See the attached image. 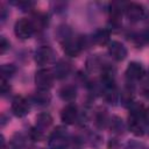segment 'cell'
<instances>
[{
  "instance_id": "obj_1",
  "label": "cell",
  "mask_w": 149,
  "mask_h": 149,
  "mask_svg": "<svg viewBox=\"0 0 149 149\" xmlns=\"http://www.w3.org/2000/svg\"><path fill=\"white\" fill-rule=\"evenodd\" d=\"M68 143H69V139H68L66 129L62 127L56 128L49 139L50 149H66Z\"/></svg>"
},
{
  "instance_id": "obj_2",
  "label": "cell",
  "mask_w": 149,
  "mask_h": 149,
  "mask_svg": "<svg viewBox=\"0 0 149 149\" xmlns=\"http://www.w3.org/2000/svg\"><path fill=\"white\" fill-rule=\"evenodd\" d=\"M14 31H15V35L19 37V38H29L34 31H35V27H34V23L31 20L29 19H20L19 21H16L15 26H14Z\"/></svg>"
},
{
  "instance_id": "obj_3",
  "label": "cell",
  "mask_w": 149,
  "mask_h": 149,
  "mask_svg": "<svg viewBox=\"0 0 149 149\" xmlns=\"http://www.w3.org/2000/svg\"><path fill=\"white\" fill-rule=\"evenodd\" d=\"M54 73L50 70H38L36 72L35 76V83L36 86L41 90V91H48L51 86H52V81H54Z\"/></svg>"
},
{
  "instance_id": "obj_4",
  "label": "cell",
  "mask_w": 149,
  "mask_h": 149,
  "mask_svg": "<svg viewBox=\"0 0 149 149\" xmlns=\"http://www.w3.org/2000/svg\"><path fill=\"white\" fill-rule=\"evenodd\" d=\"M84 48V41L81 37L68 36L64 42V51L69 56H77Z\"/></svg>"
},
{
  "instance_id": "obj_5",
  "label": "cell",
  "mask_w": 149,
  "mask_h": 149,
  "mask_svg": "<svg viewBox=\"0 0 149 149\" xmlns=\"http://www.w3.org/2000/svg\"><path fill=\"white\" fill-rule=\"evenodd\" d=\"M29 108H30L29 102L23 97H16L12 101V112L14 115H16L19 118L27 115L29 112Z\"/></svg>"
},
{
  "instance_id": "obj_6",
  "label": "cell",
  "mask_w": 149,
  "mask_h": 149,
  "mask_svg": "<svg viewBox=\"0 0 149 149\" xmlns=\"http://www.w3.org/2000/svg\"><path fill=\"white\" fill-rule=\"evenodd\" d=\"M125 12H126L127 17L130 21H133V22L139 21V20H141L144 16V9H143V7L140 3H136V2L128 3L125 7Z\"/></svg>"
},
{
  "instance_id": "obj_7",
  "label": "cell",
  "mask_w": 149,
  "mask_h": 149,
  "mask_svg": "<svg viewBox=\"0 0 149 149\" xmlns=\"http://www.w3.org/2000/svg\"><path fill=\"white\" fill-rule=\"evenodd\" d=\"M108 54L115 61H122L127 56V49L122 43L118 41H112L108 44Z\"/></svg>"
},
{
  "instance_id": "obj_8",
  "label": "cell",
  "mask_w": 149,
  "mask_h": 149,
  "mask_svg": "<svg viewBox=\"0 0 149 149\" xmlns=\"http://www.w3.org/2000/svg\"><path fill=\"white\" fill-rule=\"evenodd\" d=\"M143 73H144V70H143L142 65L136 62H132L126 70V77L129 81L139 80L143 76Z\"/></svg>"
},
{
  "instance_id": "obj_9",
  "label": "cell",
  "mask_w": 149,
  "mask_h": 149,
  "mask_svg": "<svg viewBox=\"0 0 149 149\" xmlns=\"http://www.w3.org/2000/svg\"><path fill=\"white\" fill-rule=\"evenodd\" d=\"M77 115H78V112H77L76 105H73V104H68V105L62 109L61 119H62L63 122H65V123H68V125H71V123H73V122L77 120Z\"/></svg>"
},
{
  "instance_id": "obj_10",
  "label": "cell",
  "mask_w": 149,
  "mask_h": 149,
  "mask_svg": "<svg viewBox=\"0 0 149 149\" xmlns=\"http://www.w3.org/2000/svg\"><path fill=\"white\" fill-rule=\"evenodd\" d=\"M54 52L49 47H41L35 52V61L40 65H44L52 59Z\"/></svg>"
},
{
  "instance_id": "obj_11",
  "label": "cell",
  "mask_w": 149,
  "mask_h": 149,
  "mask_svg": "<svg viewBox=\"0 0 149 149\" xmlns=\"http://www.w3.org/2000/svg\"><path fill=\"white\" fill-rule=\"evenodd\" d=\"M51 123H52V118L48 113H41L36 118V128L38 130H41V132L43 129L48 128Z\"/></svg>"
},
{
  "instance_id": "obj_12",
  "label": "cell",
  "mask_w": 149,
  "mask_h": 149,
  "mask_svg": "<svg viewBox=\"0 0 149 149\" xmlns=\"http://www.w3.org/2000/svg\"><path fill=\"white\" fill-rule=\"evenodd\" d=\"M59 95L65 101H72L76 98V87L72 85L63 86L59 91Z\"/></svg>"
},
{
  "instance_id": "obj_13",
  "label": "cell",
  "mask_w": 149,
  "mask_h": 149,
  "mask_svg": "<svg viewBox=\"0 0 149 149\" xmlns=\"http://www.w3.org/2000/svg\"><path fill=\"white\" fill-rule=\"evenodd\" d=\"M70 72V65L66 62L61 61L59 63H57V65L55 66V76L57 78H64L68 76V73Z\"/></svg>"
},
{
  "instance_id": "obj_14",
  "label": "cell",
  "mask_w": 149,
  "mask_h": 149,
  "mask_svg": "<svg viewBox=\"0 0 149 149\" xmlns=\"http://www.w3.org/2000/svg\"><path fill=\"white\" fill-rule=\"evenodd\" d=\"M108 37H109V34L105 29H99L92 35V40L97 44H105L108 41Z\"/></svg>"
},
{
  "instance_id": "obj_15",
  "label": "cell",
  "mask_w": 149,
  "mask_h": 149,
  "mask_svg": "<svg viewBox=\"0 0 149 149\" xmlns=\"http://www.w3.org/2000/svg\"><path fill=\"white\" fill-rule=\"evenodd\" d=\"M14 72H15V68L12 64H5L1 66V77L3 79H6L7 77H12Z\"/></svg>"
},
{
  "instance_id": "obj_16",
  "label": "cell",
  "mask_w": 149,
  "mask_h": 149,
  "mask_svg": "<svg viewBox=\"0 0 149 149\" xmlns=\"http://www.w3.org/2000/svg\"><path fill=\"white\" fill-rule=\"evenodd\" d=\"M34 99H35L36 104H37V102H38V104H48V101H49V95L47 94V91H42V92H40V93H36L35 97H34Z\"/></svg>"
},
{
  "instance_id": "obj_17",
  "label": "cell",
  "mask_w": 149,
  "mask_h": 149,
  "mask_svg": "<svg viewBox=\"0 0 149 149\" xmlns=\"http://www.w3.org/2000/svg\"><path fill=\"white\" fill-rule=\"evenodd\" d=\"M0 47H1V52L3 54L5 51H6V49L9 47V42H7V40L2 36L1 37V44H0Z\"/></svg>"
},
{
  "instance_id": "obj_18",
  "label": "cell",
  "mask_w": 149,
  "mask_h": 149,
  "mask_svg": "<svg viewBox=\"0 0 149 149\" xmlns=\"http://www.w3.org/2000/svg\"><path fill=\"white\" fill-rule=\"evenodd\" d=\"M143 94H144V97L147 99H149V83L143 87Z\"/></svg>"
},
{
  "instance_id": "obj_19",
  "label": "cell",
  "mask_w": 149,
  "mask_h": 149,
  "mask_svg": "<svg viewBox=\"0 0 149 149\" xmlns=\"http://www.w3.org/2000/svg\"><path fill=\"white\" fill-rule=\"evenodd\" d=\"M143 118H144L147 125H149V108H147V109L143 112Z\"/></svg>"
}]
</instances>
